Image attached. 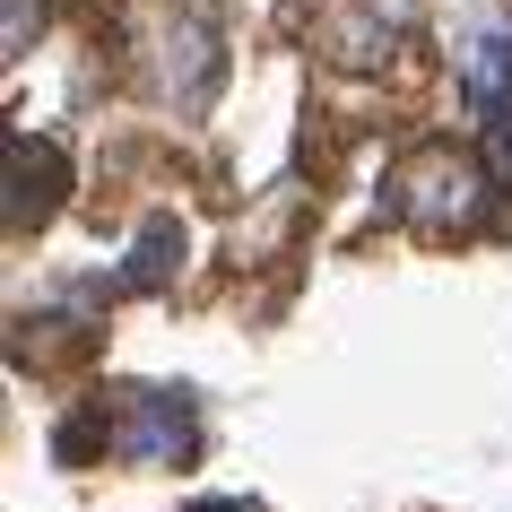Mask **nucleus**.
<instances>
[{"instance_id": "nucleus-5", "label": "nucleus", "mask_w": 512, "mask_h": 512, "mask_svg": "<svg viewBox=\"0 0 512 512\" xmlns=\"http://www.w3.org/2000/svg\"><path fill=\"white\" fill-rule=\"evenodd\" d=\"M53 183H61V157H53V148L9 139V226H27V217L53 209Z\"/></svg>"}, {"instance_id": "nucleus-1", "label": "nucleus", "mask_w": 512, "mask_h": 512, "mask_svg": "<svg viewBox=\"0 0 512 512\" xmlns=\"http://www.w3.org/2000/svg\"><path fill=\"white\" fill-rule=\"evenodd\" d=\"M391 209L426 235H452V226H478L486 217V165L460 157V148H417V157L391 174Z\"/></svg>"}, {"instance_id": "nucleus-6", "label": "nucleus", "mask_w": 512, "mask_h": 512, "mask_svg": "<svg viewBox=\"0 0 512 512\" xmlns=\"http://www.w3.org/2000/svg\"><path fill=\"white\" fill-rule=\"evenodd\" d=\"M183 270V226L174 217H148L131 243V261H122V287H165V278Z\"/></svg>"}, {"instance_id": "nucleus-2", "label": "nucleus", "mask_w": 512, "mask_h": 512, "mask_svg": "<svg viewBox=\"0 0 512 512\" xmlns=\"http://www.w3.org/2000/svg\"><path fill=\"white\" fill-rule=\"evenodd\" d=\"M148 61H157V96L174 113H200L217 96V79H226V44H217V27L200 9H174L157 27V44H148Z\"/></svg>"}, {"instance_id": "nucleus-8", "label": "nucleus", "mask_w": 512, "mask_h": 512, "mask_svg": "<svg viewBox=\"0 0 512 512\" xmlns=\"http://www.w3.org/2000/svg\"><path fill=\"white\" fill-rule=\"evenodd\" d=\"M0 53H9V61L27 53V0H9V44H0Z\"/></svg>"}, {"instance_id": "nucleus-4", "label": "nucleus", "mask_w": 512, "mask_h": 512, "mask_svg": "<svg viewBox=\"0 0 512 512\" xmlns=\"http://www.w3.org/2000/svg\"><path fill=\"white\" fill-rule=\"evenodd\" d=\"M460 96H469V113H486V122L512 113V27L504 18H486V27L469 35V53H460Z\"/></svg>"}, {"instance_id": "nucleus-9", "label": "nucleus", "mask_w": 512, "mask_h": 512, "mask_svg": "<svg viewBox=\"0 0 512 512\" xmlns=\"http://www.w3.org/2000/svg\"><path fill=\"white\" fill-rule=\"evenodd\" d=\"M495 165H504V174H512V113H504V122H495Z\"/></svg>"}, {"instance_id": "nucleus-7", "label": "nucleus", "mask_w": 512, "mask_h": 512, "mask_svg": "<svg viewBox=\"0 0 512 512\" xmlns=\"http://www.w3.org/2000/svg\"><path fill=\"white\" fill-rule=\"evenodd\" d=\"M322 44H330V61H348V70H374V61L391 53V27L356 18V9H322Z\"/></svg>"}, {"instance_id": "nucleus-3", "label": "nucleus", "mask_w": 512, "mask_h": 512, "mask_svg": "<svg viewBox=\"0 0 512 512\" xmlns=\"http://www.w3.org/2000/svg\"><path fill=\"white\" fill-rule=\"evenodd\" d=\"M200 452V426H191V400L183 391H131V426H122V460H148V469H183V460Z\"/></svg>"}]
</instances>
